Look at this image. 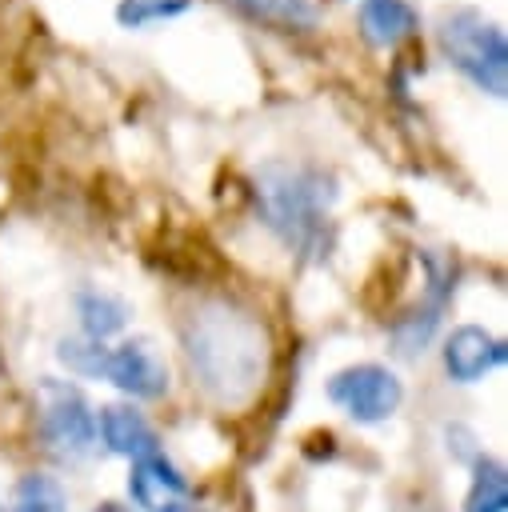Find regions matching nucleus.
<instances>
[{
	"mask_svg": "<svg viewBox=\"0 0 508 512\" xmlns=\"http://www.w3.org/2000/svg\"><path fill=\"white\" fill-rule=\"evenodd\" d=\"M180 344L200 392L224 408L248 404L268 376L264 324L228 300L196 304L180 324Z\"/></svg>",
	"mask_w": 508,
	"mask_h": 512,
	"instance_id": "1",
	"label": "nucleus"
},
{
	"mask_svg": "<svg viewBox=\"0 0 508 512\" xmlns=\"http://www.w3.org/2000/svg\"><path fill=\"white\" fill-rule=\"evenodd\" d=\"M332 196H336L332 180L312 164L272 160L252 180V200H256L264 228H272L296 252L316 248L328 208H332Z\"/></svg>",
	"mask_w": 508,
	"mask_h": 512,
	"instance_id": "2",
	"label": "nucleus"
},
{
	"mask_svg": "<svg viewBox=\"0 0 508 512\" xmlns=\"http://www.w3.org/2000/svg\"><path fill=\"white\" fill-rule=\"evenodd\" d=\"M436 40L444 60L468 76L480 92L504 96L508 92V40L500 24L484 20L476 8H452L436 24Z\"/></svg>",
	"mask_w": 508,
	"mask_h": 512,
	"instance_id": "3",
	"label": "nucleus"
},
{
	"mask_svg": "<svg viewBox=\"0 0 508 512\" xmlns=\"http://www.w3.org/2000/svg\"><path fill=\"white\" fill-rule=\"evenodd\" d=\"M36 412H40V436L48 452H56L60 460H84L92 452L96 416L76 384L44 376L36 384Z\"/></svg>",
	"mask_w": 508,
	"mask_h": 512,
	"instance_id": "4",
	"label": "nucleus"
},
{
	"mask_svg": "<svg viewBox=\"0 0 508 512\" xmlns=\"http://www.w3.org/2000/svg\"><path fill=\"white\" fill-rule=\"evenodd\" d=\"M328 400L336 408H344L352 420L360 424H380L388 420L400 400H404V384L392 368L384 364H352V368H340L332 380H328Z\"/></svg>",
	"mask_w": 508,
	"mask_h": 512,
	"instance_id": "5",
	"label": "nucleus"
},
{
	"mask_svg": "<svg viewBox=\"0 0 508 512\" xmlns=\"http://www.w3.org/2000/svg\"><path fill=\"white\" fill-rule=\"evenodd\" d=\"M100 380L116 384L120 392H128L136 400H156L168 392V364L148 336H132V340L108 348Z\"/></svg>",
	"mask_w": 508,
	"mask_h": 512,
	"instance_id": "6",
	"label": "nucleus"
},
{
	"mask_svg": "<svg viewBox=\"0 0 508 512\" xmlns=\"http://www.w3.org/2000/svg\"><path fill=\"white\" fill-rule=\"evenodd\" d=\"M128 496H132L136 508H144V512H188V508H192L188 480H184L180 468H176L172 460H164L160 452L132 460Z\"/></svg>",
	"mask_w": 508,
	"mask_h": 512,
	"instance_id": "7",
	"label": "nucleus"
},
{
	"mask_svg": "<svg viewBox=\"0 0 508 512\" xmlns=\"http://www.w3.org/2000/svg\"><path fill=\"white\" fill-rule=\"evenodd\" d=\"M508 348L504 340H496L492 332L476 328V324H460L452 328V336L444 340V372L456 380V384H472L480 380L488 368L504 364Z\"/></svg>",
	"mask_w": 508,
	"mask_h": 512,
	"instance_id": "8",
	"label": "nucleus"
},
{
	"mask_svg": "<svg viewBox=\"0 0 508 512\" xmlns=\"http://www.w3.org/2000/svg\"><path fill=\"white\" fill-rule=\"evenodd\" d=\"M100 436H104V444L116 456H128V460H140V456L160 452L156 428L132 404H108V408H100Z\"/></svg>",
	"mask_w": 508,
	"mask_h": 512,
	"instance_id": "9",
	"label": "nucleus"
},
{
	"mask_svg": "<svg viewBox=\"0 0 508 512\" xmlns=\"http://www.w3.org/2000/svg\"><path fill=\"white\" fill-rule=\"evenodd\" d=\"M360 32L372 48H396L416 32V12L408 0H360Z\"/></svg>",
	"mask_w": 508,
	"mask_h": 512,
	"instance_id": "10",
	"label": "nucleus"
},
{
	"mask_svg": "<svg viewBox=\"0 0 508 512\" xmlns=\"http://www.w3.org/2000/svg\"><path fill=\"white\" fill-rule=\"evenodd\" d=\"M76 316H80V328H84V336L88 340H108L112 332H120L124 324H128V304L116 296V292H108V288H80L76 292Z\"/></svg>",
	"mask_w": 508,
	"mask_h": 512,
	"instance_id": "11",
	"label": "nucleus"
},
{
	"mask_svg": "<svg viewBox=\"0 0 508 512\" xmlns=\"http://www.w3.org/2000/svg\"><path fill=\"white\" fill-rule=\"evenodd\" d=\"M504 508H508V476H504V464H496L488 456H476L472 484H468V496H464V512H504Z\"/></svg>",
	"mask_w": 508,
	"mask_h": 512,
	"instance_id": "12",
	"label": "nucleus"
},
{
	"mask_svg": "<svg viewBox=\"0 0 508 512\" xmlns=\"http://www.w3.org/2000/svg\"><path fill=\"white\" fill-rule=\"evenodd\" d=\"M244 16L272 28H316L320 12L312 0H232Z\"/></svg>",
	"mask_w": 508,
	"mask_h": 512,
	"instance_id": "13",
	"label": "nucleus"
},
{
	"mask_svg": "<svg viewBox=\"0 0 508 512\" xmlns=\"http://www.w3.org/2000/svg\"><path fill=\"white\" fill-rule=\"evenodd\" d=\"M68 496L56 476L44 472H24L12 488V512H64Z\"/></svg>",
	"mask_w": 508,
	"mask_h": 512,
	"instance_id": "14",
	"label": "nucleus"
},
{
	"mask_svg": "<svg viewBox=\"0 0 508 512\" xmlns=\"http://www.w3.org/2000/svg\"><path fill=\"white\" fill-rule=\"evenodd\" d=\"M192 8V0H120L116 4V20L124 28H144V24H160L172 16H184Z\"/></svg>",
	"mask_w": 508,
	"mask_h": 512,
	"instance_id": "15",
	"label": "nucleus"
},
{
	"mask_svg": "<svg viewBox=\"0 0 508 512\" xmlns=\"http://www.w3.org/2000/svg\"><path fill=\"white\" fill-rule=\"evenodd\" d=\"M56 356H60V364H64L68 372H76V376H100L108 348H104L100 340L72 336V340H60V344H56Z\"/></svg>",
	"mask_w": 508,
	"mask_h": 512,
	"instance_id": "16",
	"label": "nucleus"
},
{
	"mask_svg": "<svg viewBox=\"0 0 508 512\" xmlns=\"http://www.w3.org/2000/svg\"><path fill=\"white\" fill-rule=\"evenodd\" d=\"M92 512H128V508H120V504H116V500H104V504H96V508H92Z\"/></svg>",
	"mask_w": 508,
	"mask_h": 512,
	"instance_id": "17",
	"label": "nucleus"
}]
</instances>
